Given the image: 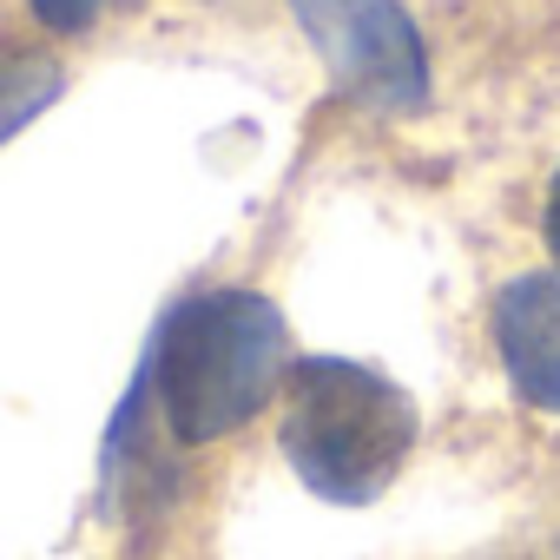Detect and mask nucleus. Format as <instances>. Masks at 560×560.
I'll return each instance as SVG.
<instances>
[{
  "label": "nucleus",
  "mask_w": 560,
  "mask_h": 560,
  "mask_svg": "<svg viewBox=\"0 0 560 560\" xmlns=\"http://www.w3.org/2000/svg\"><path fill=\"white\" fill-rule=\"evenodd\" d=\"M159 409L178 442L244 429L291 376V330L264 291H205L159 330Z\"/></svg>",
  "instance_id": "f257e3e1"
},
{
  "label": "nucleus",
  "mask_w": 560,
  "mask_h": 560,
  "mask_svg": "<svg viewBox=\"0 0 560 560\" xmlns=\"http://www.w3.org/2000/svg\"><path fill=\"white\" fill-rule=\"evenodd\" d=\"M34 14H40L54 34H86L93 14H100V0H34Z\"/></svg>",
  "instance_id": "423d86ee"
},
{
  "label": "nucleus",
  "mask_w": 560,
  "mask_h": 560,
  "mask_svg": "<svg viewBox=\"0 0 560 560\" xmlns=\"http://www.w3.org/2000/svg\"><path fill=\"white\" fill-rule=\"evenodd\" d=\"M416 402L370 363L350 357H311L291 370V402H284V455L298 481L337 508L376 501L409 448H416Z\"/></svg>",
  "instance_id": "f03ea898"
},
{
  "label": "nucleus",
  "mask_w": 560,
  "mask_h": 560,
  "mask_svg": "<svg viewBox=\"0 0 560 560\" xmlns=\"http://www.w3.org/2000/svg\"><path fill=\"white\" fill-rule=\"evenodd\" d=\"M547 250L560 264V172H553V191H547Z\"/></svg>",
  "instance_id": "0eeeda50"
},
{
  "label": "nucleus",
  "mask_w": 560,
  "mask_h": 560,
  "mask_svg": "<svg viewBox=\"0 0 560 560\" xmlns=\"http://www.w3.org/2000/svg\"><path fill=\"white\" fill-rule=\"evenodd\" d=\"M494 350L508 363V383L560 416V277L547 270H527L494 298Z\"/></svg>",
  "instance_id": "20e7f679"
},
{
  "label": "nucleus",
  "mask_w": 560,
  "mask_h": 560,
  "mask_svg": "<svg viewBox=\"0 0 560 560\" xmlns=\"http://www.w3.org/2000/svg\"><path fill=\"white\" fill-rule=\"evenodd\" d=\"M54 100H60V73L54 67H40V60L8 67V73H0V145H8L27 119H40Z\"/></svg>",
  "instance_id": "39448f33"
},
{
  "label": "nucleus",
  "mask_w": 560,
  "mask_h": 560,
  "mask_svg": "<svg viewBox=\"0 0 560 560\" xmlns=\"http://www.w3.org/2000/svg\"><path fill=\"white\" fill-rule=\"evenodd\" d=\"M291 14L350 100L376 113H416L429 100L422 34L396 0H291Z\"/></svg>",
  "instance_id": "7ed1b4c3"
}]
</instances>
